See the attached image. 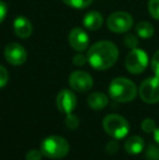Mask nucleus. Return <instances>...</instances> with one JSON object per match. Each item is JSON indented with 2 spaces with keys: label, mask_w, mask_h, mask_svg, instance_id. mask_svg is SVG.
<instances>
[{
  "label": "nucleus",
  "mask_w": 159,
  "mask_h": 160,
  "mask_svg": "<svg viewBox=\"0 0 159 160\" xmlns=\"http://www.w3.org/2000/svg\"><path fill=\"white\" fill-rule=\"evenodd\" d=\"M87 62L96 70H107L117 62L119 50L113 42L109 40L97 42L87 51Z\"/></svg>",
  "instance_id": "1"
},
{
  "label": "nucleus",
  "mask_w": 159,
  "mask_h": 160,
  "mask_svg": "<svg viewBox=\"0 0 159 160\" xmlns=\"http://www.w3.org/2000/svg\"><path fill=\"white\" fill-rule=\"evenodd\" d=\"M109 95L117 102H130L137 95V88L129 78H117L109 85Z\"/></svg>",
  "instance_id": "2"
},
{
  "label": "nucleus",
  "mask_w": 159,
  "mask_h": 160,
  "mask_svg": "<svg viewBox=\"0 0 159 160\" xmlns=\"http://www.w3.org/2000/svg\"><path fill=\"white\" fill-rule=\"evenodd\" d=\"M70 145L66 138L58 135H51L40 143V152L42 156L51 159H60L68 155Z\"/></svg>",
  "instance_id": "3"
},
{
  "label": "nucleus",
  "mask_w": 159,
  "mask_h": 160,
  "mask_svg": "<svg viewBox=\"0 0 159 160\" xmlns=\"http://www.w3.org/2000/svg\"><path fill=\"white\" fill-rule=\"evenodd\" d=\"M102 128L108 135L116 139H122L130 131V124L119 114H108L102 120Z\"/></svg>",
  "instance_id": "4"
},
{
  "label": "nucleus",
  "mask_w": 159,
  "mask_h": 160,
  "mask_svg": "<svg viewBox=\"0 0 159 160\" xmlns=\"http://www.w3.org/2000/svg\"><path fill=\"white\" fill-rule=\"evenodd\" d=\"M148 65V56L144 50L138 48L131 49L125 58V68L132 74H141Z\"/></svg>",
  "instance_id": "5"
},
{
  "label": "nucleus",
  "mask_w": 159,
  "mask_h": 160,
  "mask_svg": "<svg viewBox=\"0 0 159 160\" xmlns=\"http://www.w3.org/2000/svg\"><path fill=\"white\" fill-rule=\"evenodd\" d=\"M107 26L113 33H127L133 26V18L124 11H117L109 15L107 19Z\"/></svg>",
  "instance_id": "6"
},
{
  "label": "nucleus",
  "mask_w": 159,
  "mask_h": 160,
  "mask_svg": "<svg viewBox=\"0 0 159 160\" xmlns=\"http://www.w3.org/2000/svg\"><path fill=\"white\" fill-rule=\"evenodd\" d=\"M140 97L146 103L159 102V78H148L143 81L138 88Z\"/></svg>",
  "instance_id": "7"
},
{
  "label": "nucleus",
  "mask_w": 159,
  "mask_h": 160,
  "mask_svg": "<svg viewBox=\"0 0 159 160\" xmlns=\"http://www.w3.org/2000/svg\"><path fill=\"white\" fill-rule=\"evenodd\" d=\"M93 78L87 72L74 71L69 78V84L73 91L77 93H86L93 87Z\"/></svg>",
  "instance_id": "8"
},
{
  "label": "nucleus",
  "mask_w": 159,
  "mask_h": 160,
  "mask_svg": "<svg viewBox=\"0 0 159 160\" xmlns=\"http://www.w3.org/2000/svg\"><path fill=\"white\" fill-rule=\"evenodd\" d=\"M4 58L12 65H21L26 61L27 53L22 45L17 42H10L4 48Z\"/></svg>",
  "instance_id": "9"
},
{
  "label": "nucleus",
  "mask_w": 159,
  "mask_h": 160,
  "mask_svg": "<svg viewBox=\"0 0 159 160\" xmlns=\"http://www.w3.org/2000/svg\"><path fill=\"white\" fill-rule=\"evenodd\" d=\"M56 102H57V108L61 113L69 114L72 113V111L77 107V96L73 93L72 91H69V89H62L59 92L56 99Z\"/></svg>",
  "instance_id": "10"
},
{
  "label": "nucleus",
  "mask_w": 159,
  "mask_h": 160,
  "mask_svg": "<svg viewBox=\"0 0 159 160\" xmlns=\"http://www.w3.org/2000/svg\"><path fill=\"white\" fill-rule=\"evenodd\" d=\"M69 44L74 50L82 52L86 50L89 44V38L87 33L81 28H74L69 34Z\"/></svg>",
  "instance_id": "11"
},
{
  "label": "nucleus",
  "mask_w": 159,
  "mask_h": 160,
  "mask_svg": "<svg viewBox=\"0 0 159 160\" xmlns=\"http://www.w3.org/2000/svg\"><path fill=\"white\" fill-rule=\"evenodd\" d=\"M13 30L17 37L22 39H26L32 35L33 25L30 20L25 17H17L13 22Z\"/></svg>",
  "instance_id": "12"
},
{
  "label": "nucleus",
  "mask_w": 159,
  "mask_h": 160,
  "mask_svg": "<svg viewBox=\"0 0 159 160\" xmlns=\"http://www.w3.org/2000/svg\"><path fill=\"white\" fill-rule=\"evenodd\" d=\"M102 23H104L102 15L97 11H91V12L86 13L84 15V19H83V25L89 31L99 30Z\"/></svg>",
  "instance_id": "13"
},
{
  "label": "nucleus",
  "mask_w": 159,
  "mask_h": 160,
  "mask_svg": "<svg viewBox=\"0 0 159 160\" xmlns=\"http://www.w3.org/2000/svg\"><path fill=\"white\" fill-rule=\"evenodd\" d=\"M145 146L144 139L137 135L130 136L124 143V149L129 155H138L143 152Z\"/></svg>",
  "instance_id": "14"
},
{
  "label": "nucleus",
  "mask_w": 159,
  "mask_h": 160,
  "mask_svg": "<svg viewBox=\"0 0 159 160\" xmlns=\"http://www.w3.org/2000/svg\"><path fill=\"white\" fill-rule=\"evenodd\" d=\"M109 100L107 95H105L104 93H100V92H96L93 93L88 96L87 98V103L93 110H102L105 107H107Z\"/></svg>",
  "instance_id": "15"
},
{
  "label": "nucleus",
  "mask_w": 159,
  "mask_h": 160,
  "mask_svg": "<svg viewBox=\"0 0 159 160\" xmlns=\"http://www.w3.org/2000/svg\"><path fill=\"white\" fill-rule=\"evenodd\" d=\"M135 31H136V34H137L141 38H144V39L153 37L154 33H155L154 26L152 25L149 22H146V21H142L136 24Z\"/></svg>",
  "instance_id": "16"
},
{
  "label": "nucleus",
  "mask_w": 159,
  "mask_h": 160,
  "mask_svg": "<svg viewBox=\"0 0 159 160\" xmlns=\"http://www.w3.org/2000/svg\"><path fill=\"white\" fill-rule=\"evenodd\" d=\"M66 4L74 9H85L91 6L93 0H62Z\"/></svg>",
  "instance_id": "17"
},
{
  "label": "nucleus",
  "mask_w": 159,
  "mask_h": 160,
  "mask_svg": "<svg viewBox=\"0 0 159 160\" xmlns=\"http://www.w3.org/2000/svg\"><path fill=\"white\" fill-rule=\"evenodd\" d=\"M147 8L151 17L159 21V0H149Z\"/></svg>",
  "instance_id": "18"
},
{
  "label": "nucleus",
  "mask_w": 159,
  "mask_h": 160,
  "mask_svg": "<svg viewBox=\"0 0 159 160\" xmlns=\"http://www.w3.org/2000/svg\"><path fill=\"white\" fill-rule=\"evenodd\" d=\"M64 124H66V127L68 128L69 130H75V128H77V127H79V124H80L79 118L73 113L67 114L66 120H64Z\"/></svg>",
  "instance_id": "19"
},
{
  "label": "nucleus",
  "mask_w": 159,
  "mask_h": 160,
  "mask_svg": "<svg viewBox=\"0 0 159 160\" xmlns=\"http://www.w3.org/2000/svg\"><path fill=\"white\" fill-rule=\"evenodd\" d=\"M123 42H124L125 47L130 49H134L137 47L138 45V39L134 34H127L123 38Z\"/></svg>",
  "instance_id": "20"
},
{
  "label": "nucleus",
  "mask_w": 159,
  "mask_h": 160,
  "mask_svg": "<svg viewBox=\"0 0 159 160\" xmlns=\"http://www.w3.org/2000/svg\"><path fill=\"white\" fill-rule=\"evenodd\" d=\"M146 158L148 160H159V147L151 144L146 149Z\"/></svg>",
  "instance_id": "21"
},
{
  "label": "nucleus",
  "mask_w": 159,
  "mask_h": 160,
  "mask_svg": "<svg viewBox=\"0 0 159 160\" xmlns=\"http://www.w3.org/2000/svg\"><path fill=\"white\" fill-rule=\"evenodd\" d=\"M142 130L144 131L145 133H152L156 130V122L155 120L151 118L145 119L142 122Z\"/></svg>",
  "instance_id": "22"
},
{
  "label": "nucleus",
  "mask_w": 159,
  "mask_h": 160,
  "mask_svg": "<svg viewBox=\"0 0 159 160\" xmlns=\"http://www.w3.org/2000/svg\"><path fill=\"white\" fill-rule=\"evenodd\" d=\"M152 70L155 73V75L159 78V49L154 53L152 58Z\"/></svg>",
  "instance_id": "23"
},
{
  "label": "nucleus",
  "mask_w": 159,
  "mask_h": 160,
  "mask_svg": "<svg viewBox=\"0 0 159 160\" xmlns=\"http://www.w3.org/2000/svg\"><path fill=\"white\" fill-rule=\"evenodd\" d=\"M9 81V73L7 69L2 65H0V88L6 86V84Z\"/></svg>",
  "instance_id": "24"
},
{
  "label": "nucleus",
  "mask_w": 159,
  "mask_h": 160,
  "mask_svg": "<svg viewBox=\"0 0 159 160\" xmlns=\"http://www.w3.org/2000/svg\"><path fill=\"white\" fill-rule=\"evenodd\" d=\"M42 157V154L40 150L37 149H32L26 154L25 160H40Z\"/></svg>",
  "instance_id": "25"
},
{
  "label": "nucleus",
  "mask_w": 159,
  "mask_h": 160,
  "mask_svg": "<svg viewBox=\"0 0 159 160\" xmlns=\"http://www.w3.org/2000/svg\"><path fill=\"white\" fill-rule=\"evenodd\" d=\"M87 62V56L83 55V53H77V55L73 57V63L75 65H79L82 67Z\"/></svg>",
  "instance_id": "26"
},
{
  "label": "nucleus",
  "mask_w": 159,
  "mask_h": 160,
  "mask_svg": "<svg viewBox=\"0 0 159 160\" xmlns=\"http://www.w3.org/2000/svg\"><path fill=\"white\" fill-rule=\"evenodd\" d=\"M119 150V145H118L117 142L115 141H111L109 142L108 144H107L106 146V152H108L109 155H115L116 152Z\"/></svg>",
  "instance_id": "27"
},
{
  "label": "nucleus",
  "mask_w": 159,
  "mask_h": 160,
  "mask_svg": "<svg viewBox=\"0 0 159 160\" xmlns=\"http://www.w3.org/2000/svg\"><path fill=\"white\" fill-rule=\"evenodd\" d=\"M7 13H8V8H7V4L3 1L0 0V24L4 21L7 17Z\"/></svg>",
  "instance_id": "28"
},
{
  "label": "nucleus",
  "mask_w": 159,
  "mask_h": 160,
  "mask_svg": "<svg viewBox=\"0 0 159 160\" xmlns=\"http://www.w3.org/2000/svg\"><path fill=\"white\" fill-rule=\"evenodd\" d=\"M154 138H155L156 143L159 145V128H157L155 131H154Z\"/></svg>",
  "instance_id": "29"
}]
</instances>
